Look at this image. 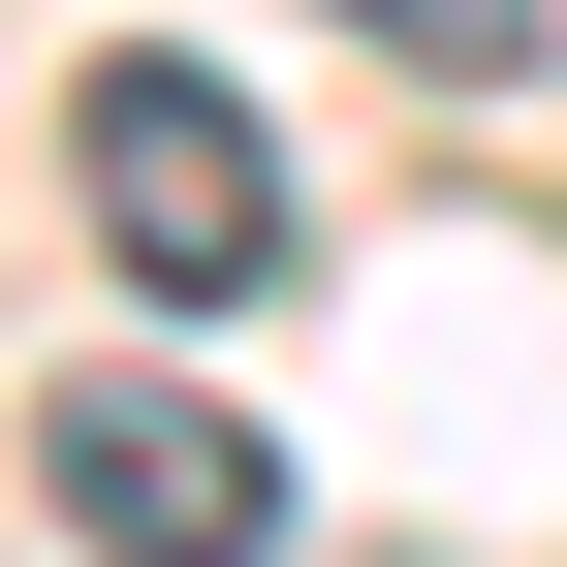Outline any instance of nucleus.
<instances>
[{
    "instance_id": "2",
    "label": "nucleus",
    "mask_w": 567,
    "mask_h": 567,
    "mask_svg": "<svg viewBox=\"0 0 567 567\" xmlns=\"http://www.w3.org/2000/svg\"><path fill=\"white\" fill-rule=\"evenodd\" d=\"M32 505L95 536V567H284V442L221 379H158V347H95V379L32 410Z\"/></svg>"
},
{
    "instance_id": "1",
    "label": "nucleus",
    "mask_w": 567,
    "mask_h": 567,
    "mask_svg": "<svg viewBox=\"0 0 567 567\" xmlns=\"http://www.w3.org/2000/svg\"><path fill=\"white\" fill-rule=\"evenodd\" d=\"M63 158H95V252L158 284V316H252V284H284V221H316V189H284V126H252L189 32H126L95 95H63Z\"/></svg>"
},
{
    "instance_id": "3",
    "label": "nucleus",
    "mask_w": 567,
    "mask_h": 567,
    "mask_svg": "<svg viewBox=\"0 0 567 567\" xmlns=\"http://www.w3.org/2000/svg\"><path fill=\"white\" fill-rule=\"evenodd\" d=\"M347 32H410V63H473V95H505V63H536V0H347Z\"/></svg>"
}]
</instances>
